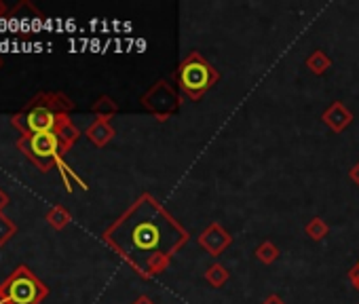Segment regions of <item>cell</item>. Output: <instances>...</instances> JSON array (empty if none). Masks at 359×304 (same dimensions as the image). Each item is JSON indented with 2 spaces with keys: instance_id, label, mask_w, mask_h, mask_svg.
<instances>
[{
  "instance_id": "obj_1",
  "label": "cell",
  "mask_w": 359,
  "mask_h": 304,
  "mask_svg": "<svg viewBox=\"0 0 359 304\" xmlns=\"http://www.w3.org/2000/svg\"><path fill=\"white\" fill-rule=\"evenodd\" d=\"M108 241L146 277L161 272L187 233L148 195H144L110 230Z\"/></svg>"
},
{
  "instance_id": "obj_2",
  "label": "cell",
  "mask_w": 359,
  "mask_h": 304,
  "mask_svg": "<svg viewBox=\"0 0 359 304\" xmlns=\"http://www.w3.org/2000/svg\"><path fill=\"white\" fill-rule=\"evenodd\" d=\"M177 83H180V87H182V91L187 95H191V97L197 99L199 95H203L216 83V72L199 55H191L182 64V68H180Z\"/></svg>"
},
{
  "instance_id": "obj_3",
  "label": "cell",
  "mask_w": 359,
  "mask_h": 304,
  "mask_svg": "<svg viewBox=\"0 0 359 304\" xmlns=\"http://www.w3.org/2000/svg\"><path fill=\"white\" fill-rule=\"evenodd\" d=\"M9 293H11V300H13L15 304H32V302H36V300L41 298L43 289H41V285H39L30 275H26L24 268H22V272L11 281Z\"/></svg>"
},
{
  "instance_id": "obj_4",
  "label": "cell",
  "mask_w": 359,
  "mask_h": 304,
  "mask_svg": "<svg viewBox=\"0 0 359 304\" xmlns=\"http://www.w3.org/2000/svg\"><path fill=\"white\" fill-rule=\"evenodd\" d=\"M30 146H32V152L36 157H55V152H57V137L47 131V133H34L32 139H30Z\"/></svg>"
},
{
  "instance_id": "obj_5",
  "label": "cell",
  "mask_w": 359,
  "mask_h": 304,
  "mask_svg": "<svg viewBox=\"0 0 359 304\" xmlns=\"http://www.w3.org/2000/svg\"><path fill=\"white\" fill-rule=\"evenodd\" d=\"M28 125H30V129H34L36 133H47V131L51 129V125H53V114H51L49 110H45V108H39V110H34V112L30 114Z\"/></svg>"
},
{
  "instance_id": "obj_6",
  "label": "cell",
  "mask_w": 359,
  "mask_h": 304,
  "mask_svg": "<svg viewBox=\"0 0 359 304\" xmlns=\"http://www.w3.org/2000/svg\"><path fill=\"white\" fill-rule=\"evenodd\" d=\"M13 233V224H9L5 218H0V243H3Z\"/></svg>"
},
{
  "instance_id": "obj_7",
  "label": "cell",
  "mask_w": 359,
  "mask_h": 304,
  "mask_svg": "<svg viewBox=\"0 0 359 304\" xmlns=\"http://www.w3.org/2000/svg\"><path fill=\"white\" fill-rule=\"evenodd\" d=\"M355 270H357V285H359V266H357Z\"/></svg>"
}]
</instances>
